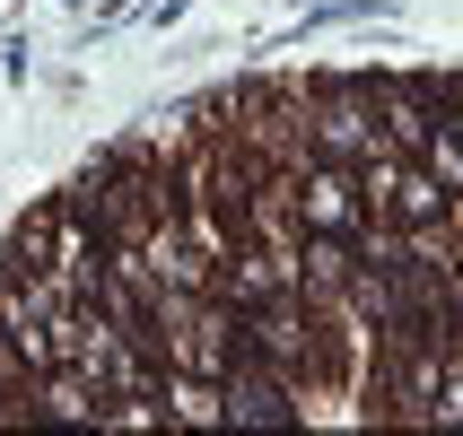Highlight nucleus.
<instances>
[{
  "instance_id": "f257e3e1",
  "label": "nucleus",
  "mask_w": 463,
  "mask_h": 436,
  "mask_svg": "<svg viewBox=\"0 0 463 436\" xmlns=\"http://www.w3.org/2000/svg\"><path fill=\"white\" fill-rule=\"evenodd\" d=\"M307 140L315 157H341V166H359L367 149H385V123H376V97H367V70L350 79H307Z\"/></svg>"
},
{
  "instance_id": "f03ea898",
  "label": "nucleus",
  "mask_w": 463,
  "mask_h": 436,
  "mask_svg": "<svg viewBox=\"0 0 463 436\" xmlns=\"http://www.w3.org/2000/svg\"><path fill=\"white\" fill-rule=\"evenodd\" d=\"M219 393H228V428H307V402H298V385H288V376L262 358V349H245V358L219 376Z\"/></svg>"
},
{
  "instance_id": "7ed1b4c3",
  "label": "nucleus",
  "mask_w": 463,
  "mask_h": 436,
  "mask_svg": "<svg viewBox=\"0 0 463 436\" xmlns=\"http://www.w3.org/2000/svg\"><path fill=\"white\" fill-rule=\"evenodd\" d=\"M288 201H298V218H307V236H359V227H367L359 175H350L341 157H307V166L288 175Z\"/></svg>"
},
{
  "instance_id": "20e7f679",
  "label": "nucleus",
  "mask_w": 463,
  "mask_h": 436,
  "mask_svg": "<svg viewBox=\"0 0 463 436\" xmlns=\"http://www.w3.org/2000/svg\"><path fill=\"white\" fill-rule=\"evenodd\" d=\"M166 428H228V393H219V376L166 366Z\"/></svg>"
}]
</instances>
